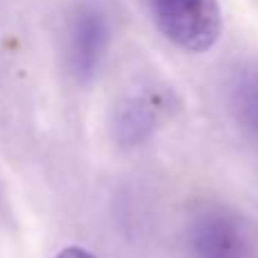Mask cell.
<instances>
[{
  "label": "cell",
  "instance_id": "6da1fadb",
  "mask_svg": "<svg viewBox=\"0 0 258 258\" xmlns=\"http://www.w3.org/2000/svg\"><path fill=\"white\" fill-rule=\"evenodd\" d=\"M150 9L156 30L183 52H209L222 36L218 0H150Z\"/></svg>",
  "mask_w": 258,
  "mask_h": 258
},
{
  "label": "cell",
  "instance_id": "7a4b0ae2",
  "mask_svg": "<svg viewBox=\"0 0 258 258\" xmlns=\"http://www.w3.org/2000/svg\"><path fill=\"white\" fill-rule=\"evenodd\" d=\"M190 258H256L249 224L224 206H211L192 220L188 229Z\"/></svg>",
  "mask_w": 258,
  "mask_h": 258
},
{
  "label": "cell",
  "instance_id": "3957f363",
  "mask_svg": "<svg viewBox=\"0 0 258 258\" xmlns=\"http://www.w3.org/2000/svg\"><path fill=\"white\" fill-rule=\"evenodd\" d=\"M109 41V25L102 12L93 7L82 9L71 30V68L77 77H89L100 66Z\"/></svg>",
  "mask_w": 258,
  "mask_h": 258
},
{
  "label": "cell",
  "instance_id": "277c9868",
  "mask_svg": "<svg viewBox=\"0 0 258 258\" xmlns=\"http://www.w3.org/2000/svg\"><path fill=\"white\" fill-rule=\"evenodd\" d=\"M236 111L247 132L258 141V73H247L236 86Z\"/></svg>",
  "mask_w": 258,
  "mask_h": 258
},
{
  "label": "cell",
  "instance_id": "5b68a950",
  "mask_svg": "<svg viewBox=\"0 0 258 258\" xmlns=\"http://www.w3.org/2000/svg\"><path fill=\"white\" fill-rule=\"evenodd\" d=\"M54 258H98L95 254H91L89 249H84V247H77V245H73V247H63L61 251H59Z\"/></svg>",
  "mask_w": 258,
  "mask_h": 258
}]
</instances>
